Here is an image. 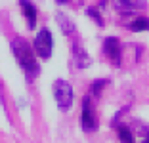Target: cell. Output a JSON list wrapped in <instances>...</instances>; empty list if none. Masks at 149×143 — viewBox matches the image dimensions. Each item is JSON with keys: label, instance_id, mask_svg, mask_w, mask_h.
<instances>
[{"label": "cell", "instance_id": "5bb4252c", "mask_svg": "<svg viewBox=\"0 0 149 143\" xmlns=\"http://www.w3.org/2000/svg\"><path fill=\"white\" fill-rule=\"evenodd\" d=\"M57 4H67V2H69V0H56Z\"/></svg>", "mask_w": 149, "mask_h": 143}, {"label": "cell", "instance_id": "7a4b0ae2", "mask_svg": "<svg viewBox=\"0 0 149 143\" xmlns=\"http://www.w3.org/2000/svg\"><path fill=\"white\" fill-rule=\"evenodd\" d=\"M54 95H56L57 107L61 111H69L73 105V86L67 80H56L54 82Z\"/></svg>", "mask_w": 149, "mask_h": 143}, {"label": "cell", "instance_id": "277c9868", "mask_svg": "<svg viewBox=\"0 0 149 143\" xmlns=\"http://www.w3.org/2000/svg\"><path fill=\"white\" fill-rule=\"evenodd\" d=\"M82 130L84 132H94L97 128V117H96V111H94V105H92V99L90 97H84L82 101Z\"/></svg>", "mask_w": 149, "mask_h": 143}, {"label": "cell", "instance_id": "9a60e30c", "mask_svg": "<svg viewBox=\"0 0 149 143\" xmlns=\"http://www.w3.org/2000/svg\"><path fill=\"white\" fill-rule=\"evenodd\" d=\"M145 143H149V137H147V139H145Z\"/></svg>", "mask_w": 149, "mask_h": 143}, {"label": "cell", "instance_id": "30bf717a", "mask_svg": "<svg viewBox=\"0 0 149 143\" xmlns=\"http://www.w3.org/2000/svg\"><path fill=\"white\" fill-rule=\"evenodd\" d=\"M130 31L134 33H141V31H149V19L147 17H138L130 23Z\"/></svg>", "mask_w": 149, "mask_h": 143}, {"label": "cell", "instance_id": "ba28073f", "mask_svg": "<svg viewBox=\"0 0 149 143\" xmlns=\"http://www.w3.org/2000/svg\"><path fill=\"white\" fill-rule=\"evenodd\" d=\"M19 6H21V10H23V15H25V19H27L29 29H35L36 27V8H35V4L29 2V0H21Z\"/></svg>", "mask_w": 149, "mask_h": 143}, {"label": "cell", "instance_id": "9c48e42d", "mask_svg": "<svg viewBox=\"0 0 149 143\" xmlns=\"http://www.w3.org/2000/svg\"><path fill=\"white\" fill-rule=\"evenodd\" d=\"M56 19H57V23H59V27H61L63 35H73V33H74V23L67 17L65 13H57Z\"/></svg>", "mask_w": 149, "mask_h": 143}, {"label": "cell", "instance_id": "6da1fadb", "mask_svg": "<svg viewBox=\"0 0 149 143\" xmlns=\"http://www.w3.org/2000/svg\"><path fill=\"white\" fill-rule=\"evenodd\" d=\"M10 48H12L13 56H15V61H17L19 67L23 69L25 76L29 78V80H35L40 73V65H38V61H36V56H35V52H33V48L23 38H13L12 44H10Z\"/></svg>", "mask_w": 149, "mask_h": 143}, {"label": "cell", "instance_id": "52a82bcc", "mask_svg": "<svg viewBox=\"0 0 149 143\" xmlns=\"http://www.w3.org/2000/svg\"><path fill=\"white\" fill-rule=\"evenodd\" d=\"M73 57H74V65L79 67V69H86V67H90V63H92L90 56L86 53V50H84L80 44H73Z\"/></svg>", "mask_w": 149, "mask_h": 143}, {"label": "cell", "instance_id": "5b68a950", "mask_svg": "<svg viewBox=\"0 0 149 143\" xmlns=\"http://www.w3.org/2000/svg\"><path fill=\"white\" fill-rule=\"evenodd\" d=\"M111 4H113V8L117 10L118 13L132 15V13H136L138 10L145 8V0H111Z\"/></svg>", "mask_w": 149, "mask_h": 143}, {"label": "cell", "instance_id": "8fae6325", "mask_svg": "<svg viewBox=\"0 0 149 143\" xmlns=\"http://www.w3.org/2000/svg\"><path fill=\"white\" fill-rule=\"evenodd\" d=\"M117 135H118V139L123 143H134V139H132V132L128 130L126 126H118L117 128Z\"/></svg>", "mask_w": 149, "mask_h": 143}, {"label": "cell", "instance_id": "4fadbf2b", "mask_svg": "<svg viewBox=\"0 0 149 143\" xmlns=\"http://www.w3.org/2000/svg\"><path fill=\"white\" fill-rule=\"evenodd\" d=\"M107 84V80H96V82L92 84V95H100L101 94V90H103V86Z\"/></svg>", "mask_w": 149, "mask_h": 143}, {"label": "cell", "instance_id": "7c38bea8", "mask_svg": "<svg viewBox=\"0 0 149 143\" xmlns=\"http://www.w3.org/2000/svg\"><path fill=\"white\" fill-rule=\"evenodd\" d=\"M86 15H88V17H92L100 27L103 25V19H101V15H100V12H97V8H88V10H86Z\"/></svg>", "mask_w": 149, "mask_h": 143}, {"label": "cell", "instance_id": "3957f363", "mask_svg": "<svg viewBox=\"0 0 149 143\" xmlns=\"http://www.w3.org/2000/svg\"><path fill=\"white\" fill-rule=\"evenodd\" d=\"M52 50H54L52 33H50L48 29H42L38 35H36V38H35V52L38 53L40 57H44V59H50Z\"/></svg>", "mask_w": 149, "mask_h": 143}, {"label": "cell", "instance_id": "8992f818", "mask_svg": "<svg viewBox=\"0 0 149 143\" xmlns=\"http://www.w3.org/2000/svg\"><path fill=\"white\" fill-rule=\"evenodd\" d=\"M103 50H105V53L111 57V61L115 65H120V42L115 36H109V38L103 40Z\"/></svg>", "mask_w": 149, "mask_h": 143}]
</instances>
